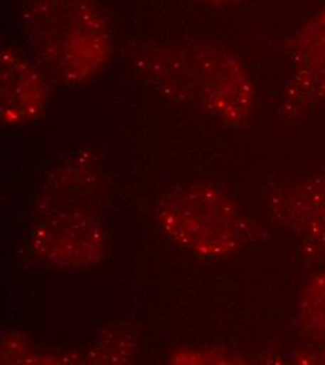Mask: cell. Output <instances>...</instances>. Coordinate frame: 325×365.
<instances>
[{"label":"cell","mask_w":325,"mask_h":365,"mask_svg":"<svg viewBox=\"0 0 325 365\" xmlns=\"http://www.w3.org/2000/svg\"><path fill=\"white\" fill-rule=\"evenodd\" d=\"M299 320L303 333L316 344H325V273L310 279L299 302Z\"/></svg>","instance_id":"obj_8"},{"label":"cell","mask_w":325,"mask_h":365,"mask_svg":"<svg viewBox=\"0 0 325 365\" xmlns=\"http://www.w3.org/2000/svg\"><path fill=\"white\" fill-rule=\"evenodd\" d=\"M275 212L313 246L325 250V176H311L279 191Z\"/></svg>","instance_id":"obj_7"},{"label":"cell","mask_w":325,"mask_h":365,"mask_svg":"<svg viewBox=\"0 0 325 365\" xmlns=\"http://www.w3.org/2000/svg\"><path fill=\"white\" fill-rule=\"evenodd\" d=\"M293 76L286 91L290 111L325 101V6L296 31L290 41Z\"/></svg>","instance_id":"obj_6"},{"label":"cell","mask_w":325,"mask_h":365,"mask_svg":"<svg viewBox=\"0 0 325 365\" xmlns=\"http://www.w3.org/2000/svg\"><path fill=\"white\" fill-rule=\"evenodd\" d=\"M90 185H63L53 208L43 214L30 233V245L40 260L59 267L87 266L100 260L104 236L90 210Z\"/></svg>","instance_id":"obj_4"},{"label":"cell","mask_w":325,"mask_h":365,"mask_svg":"<svg viewBox=\"0 0 325 365\" xmlns=\"http://www.w3.org/2000/svg\"><path fill=\"white\" fill-rule=\"evenodd\" d=\"M203 4H208L211 7H216V9H223V7H230L233 4L240 3L241 0H198Z\"/></svg>","instance_id":"obj_10"},{"label":"cell","mask_w":325,"mask_h":365,"mask_svg":"<svg viewBox=\"0 0 325 365\" xmlns=\"http://www.w3.org/2000/svg\"><path fill=\"white\" fill-rule=\"evenodd\" d=\"M157 224L173 242L208 259L234 256L248 237L241 208L215 182H191L163 198Z\"/></svg>","instance_id":"obj_3"},{"label":"cell","mask_w":325,"mask_h":365,"mask_svg":"<svg viewBox=\"0 0 325 365\" xmlns=\"http://www.w3.org/2000/svg\"><path fill=\"white\" fill-rule=\"evenodd\" d=\"M140 75L170 97L240 127L252 114L255 88L243 61L212 41L153 43L134 49Z\"/></svg>","instance_id":"obj_1"},{"label":"cell","mask_w":325,"mask_h":365,"mask_svg":"<svg viewBox=\"0 0 325 365\" xmlns=\"http://www.w3.org/2000/svg\"><path fill=\"white\" fill-rule=\"evenodd\" d=\"M23 23L41 69L63 85H83L108 63L112 36L95 0H23Z\"/></svg>","instance_id":"obj_2"},{"label":"cell","mask_w":325,"mask_h":365,"mask_svg":"<svg viewBox=\"0 0 325 365\" xmlns=\"http://www.w3.org/2000/svg\"><path fill=\"white\" fill-rule=\"evenodd\" d=\"M46 72L18 49L0 52V118L4 125H26L43 117L49 98Z\"/></svg>","instance_id":"obj_5"},{"label":"cell","mask_w":325,"mask_h":365,"mask_svg":"<svg viewBox=\"0 0 325 365\" xmlns=\"http://www.w3.org/2000/svg\"><path fill=\"white\" fill-rule=\"evenodd\" d=\"M302 363L310 364H325V344H316L311 349V354H304L300 357Z\"/></svg>","instance_id":"obj_9"}]
</instances>
